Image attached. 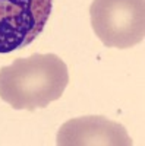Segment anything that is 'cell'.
Masks as SVG:
<instances>
[{
  "label": "cell",
  "instance_id": "obj_1",
  "mask_svg": "<svg viewBox=\"0 0 145 146\" xmlns=\"http://www.w3.org/2000/svg\"><path fill=\"white\" fill-rule=\"evenodd\" d=\"M67 66L59 56L35 53L0 69V98L13 110L35 111L63 95Z\"/></svg>",
  "mask_w": 145,
  "mask_h": 146
},
{
  "label": "cell",
  "instance_id": "obj_2",
  "mask_svg": "<svg viewBox=\"0 0 145 146\" xmlns=\"http://www.w3.org/2000/svg\"><path fill=\"white\" fill-rule=\"evenodd\" d=\"M90 15L106 47L125 50L145 38V0H92Z\"/></svg>",
  "mask_w": 145,
  "mask_h": 146
},
{
  "label": "cell",
  "instance_id": "obj_3",
  "mask_svg": "<svg viewBox=\"0 0 145 146\" xmlns=\"http://www.w3.org/2000/svg\"><path fill=\"white\" fill-rule=\"evenodd\" d=\"M53 0H0V54L29 45L44 31Z\"/></svg>",
  "mask_w": 145,
  "mask_h": 146
},
{
  "label": "cell",
  "instance_id": "obj_4",
  "mask_svg": "<svg viewBox=\"0 0 145 146\" xmlns=\"http://www.w3.org/2000/svg\"><path fill=\"white\" fill-rule=\"evenodd\" d=\"M57 146H132L126 129L103 115L67 120L57 133Z\"/></svg>",
  "mask_w": 145,
  "mask_h": 146
}]
</instances>
